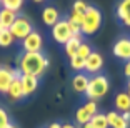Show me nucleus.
Instances as JSON below:
<instances>
[{"mask_svg": "<svg viewBox=\"0 0 130 128\" xmlns=\"http://www.w3.org/2000/svg\"><path fill=\"white\" fill-rule=\"evenodd\" d=\"M42 47H43V38L38 32H30L27 37L22 40V48L23 52L32 53V52H42Z\"/></svg>", "mask_w": 130, "mask_h": 128, "instance_id": "nucleus-6", "label": "nucleus"}, {"mask_svg": "<svg viewBox=\"0 0 130 128\" xmlns=\"http://www.w3.org/2000/svg\"><path fill=\"white\" fill-rule=\"evenodd\" d=\"M17 17H19L17 12L10 10V8H4V7L0 8V25L4 27V28H10Z\"/></svg>", "mask_w": 130, "mask_h": 128, "instance_id": "nucleus-16", "label": "nucleus"}, {"mask_svg": "<svg viewBox=\"0 0 130 128\" xmlns=\"http://www.w3.org/2000/svg\"><path fill=\"white\" fill-rule=\"evenodd\" d=\"M117 17L123 25L130 27V0H120L117 5Z\"/></svg>", "mask_w": 130, "mask_h": 128, "instance_id": "nucleus-11", "label": "nucleus"}, {"mask_svg": "<svg viewBox=\"0 0 130 128\" xmlns=\"http://www.w3.org/2000/svg\"><path fill=\"white\" fill-rule=\"evenodd\" d=\"M2 30H4V27H2V25H0V32H2Z\"/></svg>", "mask_w": 130, "mask_h": 128, "instance_id": "nucleus-36", "label": "nucleus"}, {"mask_svg": "<svg viewBox=\"0 0 130 128\" xmlns=\"http://www.w3.org/2000/svg\"><path fill=\"white\" fill-rule=\"evenodd\" d=\"M47 68H48V58L42 52H32V53L23 52L19 57V70L22 73L42 77Z\"/></svg>", "mask_w": 130, "mask_h": 128, "instance_id": "nucleus-1", "label": "nucleus"}, {"mask_svg": "<svg viewBox=\"0 0 130 128\" xmlns=\"http://www.w3.org/2000/svg\"><path fill=\"white\" fill-rule=\"evenodd\" d=\"M84 108L87 110V112L90 113L92 117H93V115L97 113V110H99V108H97V103H95V100H88V102H87V103L84 105Z\"/></svg>", "mask_w": 130, "mask_h": 128, "instance_id": "nucleus-28", "label": "nucleus"}, {"mask_svg": "<svg viewBox=\"0 0 130 128\" xmlns=\"http://www.w3.org/2000/svg\"><path fill=\"white\" fill-rule=\"evenodd\" d=\"M47 128H62V125H60V123H57V121H54V123H50Z\"/></svg>", "mask_w": 130, "mask_h": 128, "instance_id": "nucleus-31", "label": "nucleus"}, {"mask_svg": "<svg viewBox=\"0 0 130 128\" xmlns=\"http://www.w3.org/2000/svg\"><path fill=\"white\" fill-rule=\"evenodd\" d=\"M108 78L105 75H93L88 80V87L85 95L88 97V100H100L108 93Z\"/></svg>", "mask_w": 130, "mask_h": 128, "instance_id": "nucleus-2", "label": "nucleus"}, {"mask_svg": "<svg viewBox=\"0 0 130 128\" xmlns=\"http://www.w3.org/2000/svg\"><path fill=\"white\" fill-rule=\"evenodd\" d=\"M122 117H123V120H125L127 123H130V112H123Z\"/></svg>", "mask_w": 130, "mask_h": 128, "instance_id": "nucleus-30", "label": "nucleus"}, {"mask_svg": "<svg viewBox=\"0 0 130 128\" xmlns=\"http://www.w3.org/2000/svg\"><path fill=\"white\" fill-rule=\"evenodd\" d=\"M62 128H77V126H73V125H70V123H65V125H62Z\"/></svg>", "mask_w": 130, "mask_h": 128, "instance_id": "nucleus-32", "label": "nucleus"}, {"mask_svg": "<svg viewBox=\"0 0 130 128\" xmlns=\"http://www.w3.org/2000/svg\"><path fill=\"white\" fill-rule=\"evenodd\" d=\"M0 4L4 8H10L13 12H19L23 5V0H0Z\"/></svg>", "mask_w": 130, "mask_h": 128, "instance_id": "nucleus-22", "label": "nucleus"}, {"mask_svg": "<svg viewBox=\"0 0 130 128\" xmlns=\"http://www.w3.org/2000/svg\"><path fill=\"white\" fill-rule=\"evenodd\" d=\"M34 2H37V4H40V2H43V0H34Z\"/></svg>", "mask_w": 130, "mask_h": 128, "instance_id": "nucleus-35", "label": "nucleus"}, {"mask_svg": "<svg viewBox=\"0 0 130 128\" xmlns=\"http://www.w3.org/2000/svg\"><path fill=\"white\" fill-rule=\"evenodd\" d=\"M80 43H82V35H78V37H72L63 45L65 47V53H67L69 58H72V57L77 55V52H78V48H80Z\"/></svg>", "mask_w": 130, "mask_h": 128, "instance_id": "nucleus-18", "label": "nucleus"}, {"mask_svg": "<svg viewBox=\"0 0 130 128\" xmlns=\"http://www.w3.org/2000/svg\"><path fill=\"white\" fill-rule=\"evenodd\" d=\"M10 126V118H8V113L5 112L4 106H0V128H8Z\"/></svg>", "mask_w": 130, "mask_h": 128, "instance_id": "nucleus-26", "label": "nucleus"}, {"mask_svg": "<svg viewBox=\"0 0 130 128\" xmlns=\"http://www.w3.org/2000/svg\"><path fill=\"white\" fill-rule=\"evenodd\" d=\"M103 67V57L99 52H92L90 55L85 58V70L88 73H97L100 72Z\"/></svg>", "mask_w": 130, "mask_h": 128, "instance_id": "nucleus-7", "label": "nucleus"}, {"mask_svg": "<svg viewBox=\"0 0 130 128\" xmlns=\"http://www.w3.org/2000/svg\"><path fill=\"white\" fill-rule=\"evenodd\" d=\"M102 25V13L97 7L88 5L87 12L84 13V23H82V35H93Z\"/></svg>", "mask_w": 130, "mask_h": 128, "instance_id": "nucleus-3", "label": "nucleus"}, {"mask_svg": "<svg viewBox=\"0 0 130 128\" xmlns=\"http://www.w3.org/2000/svg\"><path fill=\"white\" fill-rule=\"evenodd\" d=\"M67 20L72 22V23H75V25H78V27H82V23H84V13H75V12H72Z\"/></svg>", "mask_w": 130, "mask_h": 128, "instance_id": "nucleus-27", "label": "nucleus"}, {"mask_svg": "<svg viewBox=\"0 0 130 128\" xmlns=\"http://www.w3.org/2000/svg\"><path fill=\"white\" fill-rule=\"evenodd\" d=\"M115 108L117 112L123 113V112H130V97L127 92H122L115 97Z\"/></svg>", "mask_w": 130, "mask_h": 128, "instance_id": "nucleus-17", "label": "nucleus"}, {"mask_svg": "<svg viewBox=\"0 0 130 128\" xmlns=\"http://www.w3.org/2000/svg\"><path fill=\"white\" fill-rule=\"evenodd\" d=\"M127 93H128V97H130V90H128V92H127Z\"/></svg>", "mask_w": 130, "mask_h": 128, "instance_id": "nucleus-37", "label": "nucleus"}, {"mask_svg": "<svg viewBox=\"0 0 130 128\" xmlns=\"http://www.w3.org/2000/svg\"><path fill=\"white\" fill-rule=\"evenodd\" d=\"M93 128H108V121H107V115L103 113H95L90 120Z\"/></svg>", "mask_w": 130, "mask_h": 128, "instance_id": "nucleus-21", "label": "nucleus"}, {"mask_svg": "<svg viewBox=\"0 0 130 128\" xmlns=\"http://www.w3.org/2000/svg\"><path fill=\"white\" fill-rule=\"evenodd\" d=\"M123 72H125V75H127V77L130 78V60H128V62L125 63V68H123Z\"/></svg>", "mask_w": 130, "mask_h": 128, "instance_id": "nucleus-29", "label": "nucleus"}, {"mask_svg": "<svg viewBox=\"0 0 130 128\" xmlns=\"http://www.w3.org/2000/svg\"><path fill=\"white\" fill-rule=\"evenodd\" d=\"M8 128H19V126H15V125H12V123H10V126H8Z\"/></svg>", "mask_w": 130, "mask_h": 128, "instance_id": "nucleus-34", "label": "nucleus"}, {"mask_svg": "<svg viewBox=\"0 0 130 128\" xmlns=\"http://www.w3.org/2000/svg\"><path fill=\"white\" fill-rule=\"evenodd\" d=\"M113 55L120 60H130V38H120L113 45Z\"/></svg>", "mask_w": 130, "mask_h": 128, "instance_id": "nucleus-8", "label": "nucleus"}, {"mask_svg": "<svg viewBox=\"0 0 130 128\" xmlns=\"http://www.w3.org/2000/svg\"><path fill=\"white\" fill-rule=\"evenodd\" d=\"M8 30H10V33L13 35L15 38L23 40L30 32H34V27H32L30 20H28L27 17H17L15 22L12 23V27L8 28Z\"/></svg>", "mask_w": 130, "mask_h": 128, "instance_id": "nucleus-4", "label": "nucleus"}, {"mask_svg": "<svg viewBox=\"0 0 130 128\" xmlns=\"http://www.w3.org/2000/svg\"><path fill=\"white\" fill-rule=\"evenodd\" d=\"M13 42H15V37L10 33L8 28H4V30L0 32V47H2V48H8V47H12Z\"/></svg>", "mask_w": 130, "mask_h": 128, "instance_id": "nucleus-19", "label": "nucleus"}, {"mask_svg": "<svg viewBox=\"0 0 130 128\" xmlns=\"http://www.w3.org/2000/svg\"><path fill=\"white\" fill-rule=\"evenodd\" d=\"M42 20L45 25L48 27H54L55 23L60 20V13H58V10L55 7H45L42 12Z\"/></svg>", "mask_w": 130, "mask_h": 128, "instance_id": "nucleus-13", "label": "nucleus"}, {"mask_svg": "<svg viewBox=\"0 0 130 128\" xmlns=\"http://www.w3.org/2000/svg\"><path fill=\"white\" fill-rule=\"evenodd\" d=\"M88 77L85 73H77L75 77L72 78V88L77 92V93H85L88 87Z\"/></svg>", "mask_w": 130, "mask_h": 128, "instance_id": "nucleus-15", "label": "nucleus"}, {"mask_svg": "<svg viewBox=\"0 0 130 128\" xmlns=\"http://www.w3.org/2000/svg\"><path fill=\"white\" fill-rule=\"evenodd\" d=\"M13 82V73L12 68L8 67H0V93H7L8 87Z\"/></svg>", "mask_w": 130, "mask_h": 128, "instance_id": "nucleus-10", "label": "nucleus"}, {"mask_svg": "<svg viewBox=\"0 0 130 128\" xmlns=\"http://www.w3.org/2000/svg\"><path fill=\"white\" fill-rule=\"evenodd\" d=\"M82 128H93V126H92V123H85V125H82Z\"/></svg>", "mask_w": 130, "mask_h": 128, "instance_id": "nucleus-33", "label": "nucleus"}, {"mask_svg": "<svg viewBox=\"0 0 130 128\" xmlns=\"http://www.w3.org/2000/svg\"><path fill=\"white\" fill-rule=\"evenodd\" d=\"M7 95L10 97L12 102H20L25 95H23V88H22V83H20V78H13L12 85L8 87Z\"/></svg>", "mask_w": 130, "mask_h": 128, "instance_id": "nucleus-14", "label": "nucleus"}, {"mask_svg": "<svg viewBox=\"0 0 130 128\" xmlns=\"http://www.w3.org/2000/svg\"><path fill=\"white\" fill-rule=\"evenodd\" d=\"M70 67H72L75 72H82V70H85V60L80 58L78 55H75V57L70 58Z\"/></svg>", "mask_w": 130, "mask_h": 128, "instance_id": "nucleus-23", "label": "nucleus"}, {"mask_svg": "<svg viewBox=\"0 0 130 128\" xmlns=\"http://www.w3.org/2000/svg\"><path fill=\"white\" fill-rule=\"evenodd\" d=\"M90 120H92V115H90L84 106H80V108L75 112V121L80 125V126L85 125V123H90Z\"/></svg>", "mask_w": 130, "mask_h": 128, "instance_id": "nucleus-20", "label": "nucleus"}, {"mask_svg": "<svg viewBox=\"0 0 130 128\" xmlns=\"http://www.w3.org/2000/svg\"><path fill=\"white\" fill-rule=\"evenodd\" d=\"M87 8H88V5L85 0H75L72 5V12H75V13H85Z\"/></svg>", "mask_w": 130, "mask_h": 128, "instance_id": "nucleus-24", "label": "nucleus"}, {"mask_svg": "<svg viewBox=\"0 0 130 128\" xmlns=\"http://www.w3.org/2000/svg\"><path fill=\"white\" fill-rule=\"evenodd\" d=\"M107 121H108V128H128V123L123 120L120 112H108L107 113Z\"/></svg>", "mask_w": 130, "mask_h": 128, "instance_id": "nucleus-12", "label": "nucleus"}, {"mask_svg": "<svg viewBox=\"0 0 130 128\" xmlns=\"http://www.w3.org/2000/svg\"><path fill=\"white\" fill-rule=\"evenodd\" d=\"M52 37H54V40L57 42V43L65 45V43L73 37L72 32H70V28H69V20L67 19L65 20H58V22L52 27Z\"/></svg>", "mask_w": 130, "mask_h": 128, "instance_id": "nucleus-5", "label": "nucleus"}, {"mask_svg": "<svg viewBox=\"0 0 130 128\" xmlns=\"http://www.w3.org/2000/svg\"><path fill=\"white\" fill-rule=\"evenodd\" d=\"M90 53H92V47L88 45V43H85V42H82V43H80V48H78V52H77V55L85 60Z\"/></svg>", "mask_w": 130, "mask_h": 128, "instance_id": "nucleus-25", "label": "nucleus"}, {"mask_svg": "<svg viewBox=\"0 0 130 128\" xmlns=\"http://www.w3.org/2000/svg\"><path fill=\"white\" fill-rule=\"evenodd\" d=\"M20 83H22V88H23V95L28 97V95L35 93V90L38 88V77L22 73V77H20Z\"/></svg>", "mask_w": 130, "mask_h": 128, "instance_id": "nucleus-9", "label": "nucleus"}]
</instances>
